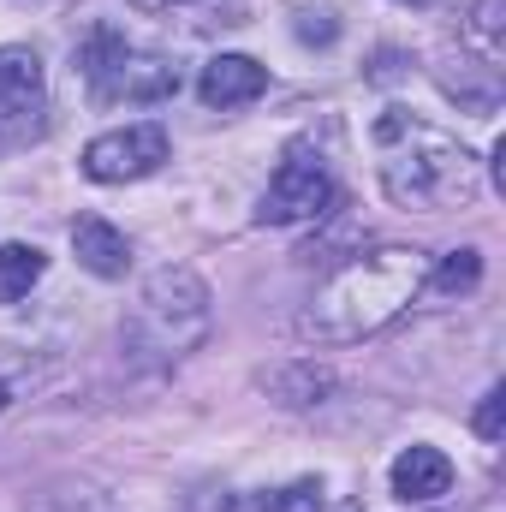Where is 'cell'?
I'll return each instance as SVG.
<instances>
[{
    "instance_id": "6da1fadb",
    "label": "cell",
    "mask_w": 506,
    "mask_h": 512,
    "mask_svg": "<svg viewBox=\"0 0 506 512\" xmlns=\"http://www.w3.org/2000/svg\"><path fill=\"white\" fill-rule=\"evenodd\" d=\"M429 256L411 245H376V251L346 256L304 304L298 334L316 346H358L381 328H393L417 298H423Z\"/></svg>"
},
{
    "instance_id": "7a4b0ae2",
    "label": "cell",
    "mask_w": 506,
    "mask_h": 512,
    "mask_svg": "<svg viewBox=\"0 0 506 512\" xmlns=\"http://www.w3.org/2000/svg\"><path fill=\"white\" fill-rule=\"evenodd\" d=\"M376 143V173L387 203L399 209H471L483 191L477 155L453 137V131L429 126L405 108H387L370 126Z\"/></svg>"
},
{
    "instance_id": "3957f363",
    "label": "cell",
    "mask_w": 506,
    "mask_h": 512,
    "mask_svg": "<svg viewBox=\"0 0 506 512\" xmlns=\"http://www.w3.org/2000/svg\"><path fill=\"white\" fill-rule=\"evenodd\" d=\"M215 328V310H209V286L197 268H155L131 304V322H126V346L149 364H179L185 352H197Z\"/></svg>"
},
{
    "instance_id": "277c9868",
    "label": "cell",
    "mask_w": 506,
    "mask_h": 512,
    "mask_svg": "<svg viewBox=\"0 0 506 512\" xmlns=\"http://www.w3.org/2000/svg\"><path fill=\"white\" fill-rule=\"evenodd\" d=\"M78 66H84L96 102H131V108H155V102L179 96V84H185L179 60H167V54H137V48H126V36H114V30H96V36L84 42Z\"/></svg>"
},
{
    "instance_id": "5b68a950",
    "label": "cell",
    "mask_w": 506,
    "mask_h": 512,
    "mask_svg": "<svg viewBox=\"0 0 506 512\" xmlns=\"http://www.w3.org/2000/svg\"><path fill=\"white\" fill-rule=\"evenodd\" d=\"M334 197H340V185H334L328 161H310V155L292 149V155L274 167V179H268V191H262V203H256V227L322 221V215L334 209Z\"/></svg>"
},
{
    "instance_id": "8992f818",
    "label": "cell",
    "mask_w": 506,
    "mask_h": 512,
    "mask_svg": "<svg viewBox=\"0 0 506 512\" xmlns=\"http://www.w3.org/2000/svg\"><path fill=\"white\" fill-rule=\"evenodd\" d=\"M167 126L161 120H137V126H120V131H102V137H90V149H84V179H96V185H131V179H149L161 161H167Z\"/></svg>"
},
{
    "instance_id": "52a82bcc",
    "label": "cell",
    "mask_w": 506,
    "mask_h": 512,
    "mask_svg": "<svg viewBox=\"0 0 506 512\" xmlns=\"http://www.w3.org/2000/svg\"><path fill=\"white\" fill-rule=\"evenodd\" d=\"M268 90V66L251 60V54H215L209 66H203V78H197V96H203V108H251L256 96Z\"/></svg>"
},
{
    "instance_id": "ba28073f",
    "label": "cell",
    "mask_w": 506,
    "mask_h": 512,
    "mask_svg": "<svg viewBox=\"0 0 506 512\" xmlns=\"http://www.w3.org/2000/svg\"><path fill=\"white\" fill-rule=\"evenodd\" d=\"M387 483H393V495H399L405 507H429V501H441V495L453 489V459H447L441 447H405V453L393 459Z\"/></svg>"
},
{
    "instance_id": "9c48e42d",
    "label": "cell",
    "mask_w": 506,
    "mask_h": 512,
    "mask_svg": "<svg viewBox=\"0 0 506 512\" xmlns=\"http://www.w3.org/2000/svg\"><path fill=\"white\" fill-rule=\"evenodd\" d=\"M72 251H78V262H84L96 280H120L131 268V239L114 221H102V215H78V221H72Z\"/></svg>"
},
{
    "instance_id": "30bf717a",
    "label": "cell",
    "mask_w": 506,
    "mask_h": 512,
    "mask_svg": "<svg viewBox=\"0 0 506 512\" xmlns=\"http://www.w3.org/2000/svg\"><path fill=\"white\" fill-rule=\"evenodd\" d=\"M435 78H441V90H447L459 108H471V114H495V108H501V66H489V60H477V54L447 60Z\"/></svg>"
},
{
    "instance_id": "8fae6325",
    "label": "cell",
    "mask_w": 506,
    "mask_h": 512,
    "mask_svg": "<svg viewBox=\"0 0 506 512\" xmlns=\"http://www.w3.org/2000/svg\"><path fill=\"white\" fill-rule=\"evenodd\" d=\"M42 60H36V48H24V42H12V48H0V114H36L42 108Z\"/></svg>"
},
{
    "instance_id": "7c38bea8",
    "label": "cell",
    "mask_w": 506,
    "mask_h": 512,
    "mask_svg": "<svg viewBox=\"0 0 506 512\" xmlns=\"http://www.w3.org/2000/svg\"><path fill=\"white\" fill-rule=\"evenodd\" d=\"M262 387H268L280 405L304 411V405H322V393L334 387V376H328L322 364H280V370H262Z\"/></svg>"
},
{
    "instance_id": "4fadbf2b",
    "label": "cell",
    "mask_w": 506,
    "mask_h": 512,
    "mask_svg": "<svg viewBox=\"0 0 506 512\" xmlns=\"http://www.w3.org/2000/svg\"><path fill=\"white\" fill-rule=\"evenodd\" d=\"M483 286V251H447L441 256V268L435 274H423V292H435V298H471Z\"/></svg>"
},
{
    "instance_id": "5bb4252c",
    "label": "cell",
    "mask_w": 506,
    "mask_h": 512,
    "mask_svg": "<svg viewBox=\"0 0 506 512\" xmlns=\"http://www.w3.org/2000/svg\"><path fill=\"white\" fill-rule=\"evenodd\" d=\"M506 0H477L471 6V18H465V42H471V54L477 60H489V66H501L506 54Z\"/></svg>"
},
{
    "instance_id": "9a60e30c",
    "label": "cell",
    "mask_w": 506,
    "mask_h": 512,
    "mask_svg": "<svg viewBox=\"0 0 506 512\" xmlns=\"http://www.w3.org/2000/svg\"><path fill=\"white\" fill-rule=\"evenodd\" d=\"M42 268H48V256L36 245H0V304H18L42 280Z\"/></svg>"
},
{
    "instance_id": "2e32d148",
    "label": "cell",
    "mask_w": 506,
    "mask_h": 512,
    "mask_svg": "<svg viewBox=\"0 0 506 512\" xmlns=\"http://www.w3.org/2000/svg\"><path fill=\"white\" fill-rule=\"evenodd\" d=\"M322 483L316 477H298V483H286V489H274L268 501H262V512H322Z\"/></svg>"
},
{
    "instance_id": "e0dca14e",
    "label": "cell",
    "mask_w": 506,
    "mask_h": 512,
    "mask_svg": "<svg viewBox=\"0 0 506 512\" xmlns=\"http://www.w3.org/2000/svg\"><path fill=\"white\" fill-rule=\"evenodd\" d=\"M471 423H477V435H483V441H501V435H506V387H489V393H483V405H477V417H471Z\"/></svg>"
},
{
    "instance_id": "ac0fdd59",
    "label": "cell",
    "mask_w": 506,
    "mask_h": 512,
    "mask_svg": "<svg viewBox=\"0 0 506 512\" xmlns=\"http://www.w3.org/2000/svg\"><path fill=\"white\" fill-rule=\"evenodd\" d=\"M292 36H298L304 48H328V42L340 36V24H334V12H298V24H292Z\"/></svg>"
},
{
    "instance_id": "d6986e66",
    "label": "cell",
    "mask_w": 506,
    "mask_h": 512,
    "mask_svg": "<svg viewBox=\"0 0 506 512\" xmlns=\"http://www.w3.org/2000/svg\"><path fill=\"white\" fill-rule=\"evenodd\" d=\"M137 12H167V6H191V0H131Z\"/></svg>"
},
{
    "instance_id": "ffe728a7",
    "label": "cell",
    "mask_w": 506,
    "mask_h": 512,
    "mask_svg": "<svg viewBox=\"0 0 506 512\" xmlns=\"http://www.w3.org/2000/svg\"><path fill=\"white\" fill-rule=\"evenodd\" d=\"M0 411H6V382H0Z\"/></svg>"
}]
</instances>
